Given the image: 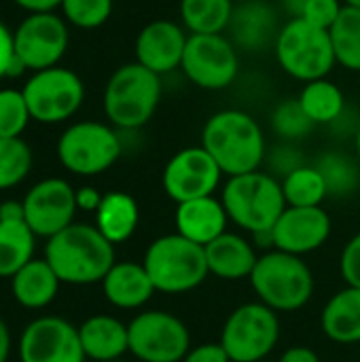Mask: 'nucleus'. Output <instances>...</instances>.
I'll use <instances>...</instances> for the list:
<instances>
[{"instance_id":"obj_1","label":"nucleus","mask_w":360,"mask_h":362,"mask_svg":"<svg viewBox=\"0 0 360 362\" xmlns=\"http://www.w3.org/2000/svg\"><path fill=\"white\" fill-rule=\"evenodd\" d=\"M45 261L57 274L62 284H95L102 282L115 261V244H110L95 225L72 223L57 235L47 240Z\"/></svg>"},{"instance_id":"obj_2","label":"nucleus","mask_w":360,"mask_h":362,"mask_svg":"<svg viewBox=\"0 0 360 362\" xmlns=\"http://www.w3.org/2000/svg\"><path fill=\"white\" fill-rule=\"evenodd\" d=\"M202 146L229 178L259 170L267 155L265 136L257 119L236 108L219 110L206 121Z\"/></svg>"},{"instance_id":"obj_3","label":"nucleus","mask_w":360,"mask_h":362,"mask_svg":"<svg viewBox=\"0 0 360 362\" xmlns=\"http://www.w3.org/2000/svg\"><path fill=\"white\" fill-rule=\"evenodd\" d=\"M221 202L229 221L255 238L269 235L286 210L280 180L261 170L227 178Z\"/></svg>"},{"instance_id":"obj_4","label":"nucleus","mask_w":360,"mask_h":362,"mask_svg":"<svg viewBox=\"0 0 360 362\" xmlns=\"http://www.w3.org/2000/svg\"><path fill=\"white\" fill-rule=\"evenodd\" d=\"M142 265L157 293L182 295L195 291L210 276L206 248L180 233L161 235L151 242Z\"/></svg>"},{"instance_id":"obj_5","label":"nucleus","mask_w":360,"mask_h":362,"mask_svg":"<svg viewBox=\"0 0 360 362\" xmlns=\"http://www.w3.org/2000/svg\"><path fill=\"white\" fill-rule=\"evenodd\" d=\"M248 280L259 301L274 312H297L314 295V274L308 263L276 248L259 257Z\"/></svg>"},{"instance_id":"obj_6","label":"nucleus","mask_w":360,"mask_h":362,"mask_svg":"<svg viewBox=\"0 0 360 362\" xmlns=\"http://www.w3.org/2000/svg\"><path fill=\"white\" fill-rule=\"evenodd\" d=\"M161 100V76L138 62L117 68L104 89V112L119 129L146 125Z\"/></svg>"},{"instance_id":"obj_7","label":"nucleus","mask_w":360,"mask_h":362,"mask_svg":"<svg viewBox=\"0 0 360 362\" xmlns=\"http://www.w3.org/2000/svg\"><path fill=\"white\" fill-rule=\"evenodd\" d=\"M274 53L280 68L303 83L327 78L337 64L329 30L316 28L306 19H289L274 42Z\"/></svg>"},{"instance_id":"obj_8","label":"nucleus","mask_w":360,"mask_h":362,"mask_svg":"<svg viewBox=\"0 0 360 362\" xmlns=\"http://www.w3.org/2000/svg\"><path fill=\"white\" fill-rule=\"evenodd\" d=\"M280 339L278 312L261 301L236 308L223 325L221 346L231 362L267 361Z\"/></svg>"},{"instance_id":"obj_9","label":"nucleus","mask_w":360,"mask_h":362,"mask_svg":"<svg viewBox=\"0 0 360 362\" xmlns=\"http://www.w3.org/2000/svg\"><path fill=\"white\" fill-rule=\"evenodd\" d=\"M119 134L98 121H79L70 125L57 142L62 165L79 176H95L106 172L121 157Z\"/></svg>"},{"instance_id":"obj_10","label":"nucleus","mask_w":360,"mask_h":362,"mask_svg":"<svg viewBox=\"0 0 360 362\" xmlns=\"http://www.w3.org/2000/svg\"><path fill=\"white\" fill-rule=\"evenodd\" d=\"M21 93L34 121L62 123L81 108L85 100V85L76 72L53 66L34 72Z\"/></svg>"},{"instance_id":"obj_11","label":"nucleus","mask_w":360,"mask_h":362,"mask_svg":"<svg viewBox=\"0 0 360 362\" xmlns=\"http://www.w3.org/2000/svg\"><path fill=\"white\" fill-rule=\"evenodd\" d=\"M129 352L140 362H182L191 350L187 325L170 312L149 310L129 325Z\"/></svg>"},{"instance_id":"obj_12","label":"nucleus","mask_w":360,"mask_h":362,"mask_svg":"<svg viewBox=\"0 0 360 362\" xmlns=\"http://www.w3.org/2000/svg\"><path fill=\"white\" fill-rule=\"evenodd\" d=\"M180 70L199 89L229 87L240 72V51L225 34H189Z\"/></svg>"},{"instance_id":"obj_13","label":"nucleus","mask_w":360,"mask_h":362,"mask_svg":"<svg viewBox=\"0 0 360 362\" xmlns=\"http://www.w3.org/2000/svg\"><path fill=\"white\" fill-rule=\"evenodd\" d=\"M68 25L53 11L30 13L13 32L15 55L32 72L57 66L68 49Z\"/></svg>"},{"instance_id":"obj_14","label":"nucleus","mask_w":360,"mask_h":362,"mask_svg":"<svg viewBox=\"0 0 360 362\" xmlns=\"http://www.w3.org/2000/svg\"><path fill=\"white\" fill-rule=\"evenodd\" d=\"M223 176L225 174L221 172L219 163L204 146H189L178 151L166 163L161 182L166 195L172 202L185 204L214 195Z\"/></svg>"},{"instance_id":"obj_15","label":"nucleus","mask_w":360,"mask_h":362,"mask_svg":"<svg viewBox=\"0 0 360 362\" xmlns=\"http://www.w3.org/2000/svg\"><path fill=\"white\" fill-rule=\"evenodd\" d=\"M23 210L28 227L49 240L74 223L76 189L64 178H45L28 191Z\"/></svg>"},{"instance_id":"obj_16","label":"nucleus","mask_w":360,"mask_h":362,"mask_svg":"<svg viewBox=\"0 0 360 362\" xmlns=\"http://www.w3.org/2000/svg\"><path fill=\"white\" fill-rule=\"evenodd\" d=\"M79 327L57 316L32 320L19 339L21 362H85Z\"/></svg>"},{"instance_id":"obj_17","label":"nucleus","mask_w":360,"mask_h":362,"mask_svg":"<svg viewBox=\"0 0 360 362\" xmlns=\"http://www.w3.org/2000/svg\"><path fill=\"white\" fill-rule=\"evenodd\" d=\"M331 235V216L323 206L293 208L286 206L274 229L269 231L272 246L276 250L303 257L327 244Z\"/></svg>"},{"instance_id":"obj_18","label":"nucleus","mask_w":360,"mask_h":362,"mask_svg":"<svg viewBox=\"0 0 360 362\" xmlns=\"http://www.w3.org/2000/svg\"><path fill=\"white\" fill-rule=\"evenodd\" d=\"M189 32L172 19L146 23L136 38V62L155 74H168L182 64Z\"/></svg>"},{"instance_id":"obj_19","label":"nucleus","mask_w":360,"mask_h":362,"mask_svg":"<svg viewBox=\"0 0 360 362\" xmlns=\"http://www.w3.org/2000/svg\"><path fill=\"white\" fill-rule=\"evenodd\" d=\"M229 40L244 51H265L278 38L280 25L276 11L263 0H246L233 6Z\"/></svg>"},{"instance_id":"obj_20","label":"nucleus","mask_w":360,"mask_h":362,"mask_svg":"<svg viewBox=\"0 0 360 362\" xmlns=\"http://www.w3.org/2000/svg\"><path fill=\"white\" fill-rule=\"evenodd\" d=\"M174 223L176 233L206 248L210 242L227 231L229 216L223 208V202L210 195L178 204Z\"/></svg>"},{"instance_id":"obj_21","label":"nucleus","mask_w":360,"mask_h":362,"mask_svg":"<svg viewBox=\"0 0 360 362\" xmlns=\"http://www.w3.org/2000/svg\"><path fill=\"white\" fill-rule=\"evenodd\" d=\"M206 261H208L210 276H216L227 282H236V280L250 278L259 261V255L246 238L225 231L223 235H219L214 242L206 246Z\"/></svg>"},{"instance_id":"obj_22","label":"nucleus","mask_w":360,"mask_h":362,"mask_svg":"<svg viewBox=\"0 0 360 362\" xmlns=\"http://www.w3.org/2000/svg\"><path fill=\"white\" fill-rule=\"evenodd\" d=\"M104 297L119 310H138L157 293L144 265L134 261H117L102 280Z\"/></svg>"},{"instance_id":"obj_23","label":"nucleus","mask_w":360,"mask_h":362,"mask_svg":"<svg viewBox=\"0 0 360 362\" xmlns=\"http://www.w3.org/2000/svg\"><path fill=\"white\" fill-rule=\"evenodd\" d=\"M81 346L87 358L95 362L121 361L125 352H129V331L115 316L98 314L87 318L79 327Z\"/></svg>"},{"instance_id":"obj_24","label":"nucleus","mask_w":360,"mask_h":362,"mask_svg":"<svg viewBox=\"0 0 360 362\" xmlns=\"http://www.w3.org/2000/svg\"><path fill=\"white\" fill-rule=\"evenodd\" d=\"M323 333L342 346L360 341V288L346 286L337 291L320 314Z\"/></svg>"},{"instance_id":"obj_25","label":"nucleus","mask_w":360,"mask_h":362,"mask_svg":"<svg viewBox=\"0 0 360 362\" xmlns=\"http://www.w3.org/2000/svg\"><path fill=\"white\" fill-rule=\"evenodd\" d=\"M59 284L57 274L45 259H32L11 278L15 301L28 310L47 308L55 299Z\"/></svg>"},{"instance_id":"obj_26","label":"nucleus","mask_w":360,"mask_h":362,"mask_svg":"<svg viewBox=\"0 0 360 362\" xmlns=\"http://www.w3.org/2000/svg\"><path fill=\"white\" fill-rule=\"evenodd\" d=\"M138 223L140 208L129 193L110 191L102 197V204L95 212V227L110 244H121L129 240Z\"/></svg>"},{"instance_id":"obj_27","label":"nucleus","mask_w":360,"mask_h":362,"mask_svg":"<svg viewBox=\"0 0 360 362\" xmlns=\"http://www.w3.org/2000/svg\"><path fill=\"white\" fill-rule=\"evenodd\" d=\"M36 233L25 221H0V278H13L34 259Z\"/></svg>"},{"instance_id":"obj_28","label":"nucleus","mask_w":360,"mask_h":362,"mask_svg":"<svg viewBox=\"0 0 360 362\" xmlns=\"http://www.w3.org/2000/svg\"><path fill=\"white\" fill-rule=\"evenodd\" d=\"M233 0H180V21L189 34H223L233 15Z\"/></svg>"},{"instance_id":"obj_29","label":"nucleus","mask_w":360,"mask_h":362,"mask_svg":"<svg viewBox=\"0 0 360 362\" xmlns=\"http://www.w3.org/2000/svg\"><path fill=\"white\" fill-rule=\"evenodd\" d=\"M299 102L314 125L335 123L346 108L344 91L329 78L306 83L299 93Z\"/></svg>"},{"instance_id":"obj_30","label":"nucleus","mask_w":360,"mask_h":362,"mask_svg":"<svg viewBox=\"0 0 360 362\" xmlns=\"http://www.w3.org/2000/svg\"><path fill=\"white\" fill-rule=\"evenodd\" d=\"M286 206L293 208H316L329 197L323 174L316 165H301L280 180Z\"/></svg>"},{"instance_id":"obj_31","label":"nucleus","mask_w":360,"mask_h":362,"mask_svg":"<svg viewBox=\"0 0 360 362\" xmlns=\"http://www.w3.org/2000/svg\"><path fill=\"white\" fill-rule=\"evenodd\" d=\"M329 36L337 64L360 72V8L344 4L339 17L329 30Z\"/></svg>"},{"instance_id":"obj_32","label":"nucleus","mask_w":360,"mask_h":362,"mask_svg":"<svg viewBox=\"0 0 360 362\" xmlns=\"http://www.w3.org/2000/svg\"><path fill=\"white\" fill-rule=\"evenodd\" d=\"M314 165L325 178L329 197H348L359 189L360 170L352 157L339 151H329L320 155Z\"/></svg>"},{"instance_id":"obj_33","label":"nucleus","mask_w":360,"mask_h":362,"mask_svg":"<svg viewBox=\"0 0 360 362\" xmlns=\"http://www.w3.org/2000/svg\"><path fill=\"white\" fill-rule=\"evenodd\" d=\"M32 168V151L21 138H0V191L17 187Z\"/></svg>"},{"instance_id":"obj_34","label":"nucleus","mask_w":360,"mask_h":362,"mask_svg":"<svg viewBox=\"0 0 360 362\" xmlns=\"http://www.w3.org/2000/svg\"><path fill=\"white\" fill-rule=\"evenodd\" d=\"M272 127L286 142H295V140L306 138L314 129V123L306 115L299 98H291V100L280 102L274 108V112H272Z\"/></svg>"},{"instance_id":"obj_35","label":"nucleus","mask_w":360,"mask_h":362,"mask_svg":"<svg viewBox=\"0 0 360 362\" xmlns=\"http://www.w3.org/2000/svg\"><path fill=\"white\" fill-rule=\"evenodd\" d=\"M30 119L23 93L17 89H0V138H21Z\"/></svg>"},{"instance_id":"obj_36","label":"nucleus","mask_w":360,"mask_h":362,"mask_svg":"<svg viewBox=\"0 0 360 362\" xmlns=\"http://www.w3.org/2000/svg\"><path fill=\"white\" fill-rule=\"evenodd\" d=\"M62 13L72 25L93 30L108 21L112 0H62Z\"/></svg>"},{"instance_id":"obj_37","label":"nucleus","mask_w":360,"mask_h":362,"mask_svg":"<svg viewBox=\"0 0 360 362\" xmlns=\"http://www.w3.org/2000/svg\"><path fill=\"white\" fill-rule=\"evenodd\" d=\"M342 8H344L342 0H308L303 6L301 19H306L308 23H312L316 28L331 30V25L339 17Z\"/></svg>"},{"instance_id":"obj_38","label":"nucleus","mask_w":360,"mask_h":362,"mask_svg":"<svg viewBox=\"0 0 360 362\" xmlns=\"http://www.w3.org/2000/svg\"><path fill=\"white\" fill-rule=\"evenodd\" d=\"M339 272L346 286L360 288V233H356L342 250Z\"/></svg>"},{"instance_id":"obj_39","label":"nucleus","mask_w":360,"mask_h":362,"mask_svg":"<svg viewBox=\"0 0 360 362\" xmlns=\"http://www.w3.org/2000/svg\"><path fill=\"white\" fill-rule=\"evenodd\" d=\"M269 165L280 178H286L291 172H295L297 168H301L306 163L301 159V153L289 142V144H282V146L274 148V153L269 155Z\"/></svg>"},{"instance_id":"obj_40","label":"nucleus","mask_w":360,"mask_h":362,"mask_svg":"<svg viewBox=\"0 0 360 362\" xmlns=\"http://www.w3.org/2000/svg\"><path fill=\"white\" fill-rule=\"evenodd\" d=\"M182 362H231V358L219 341V344H202L191 348Z\"/></svg>"},{"instance_id":"obj_41","label":"nucleus","mask_w":360,"mask_h":362,"mask_svg":"<svg viewBox=\"0 0 360 362\" xmlns=\"http://www.w3.org/2000/svg\"><path fill=\"white\" fill-rule=\"evenodd\" d=\"M15 59V42L13 32L0 21V78L8 76V68Z\"/></svg>"},{"instance_id":"obj_42","label":"nucleus","mask_w":360,"mask_h":362,"mask_svg":"<svg viewBox=\"0 0 360 362\" xmlns=\"http://www.w3.org/2000/svg\"><path fill=\"white\" fill-rule=\"evenodd\" d=\"M102 193L93 187H81L76 189V206L79 210H85V212H98L100 204H102Z\"/></svg>"},{"instance_id":"obj_43","label":"nucleus","mask_w":360,"mask_h":362,"mask_svg":"<svg viewBox=\"0 0 360 362\" xmlns=\"http://www.w3.org/2000/svg\"><path fill=\"white\" fill-rule=\"evenodd\" d=\"M276 362H320V358H318V354L312 348L293 346V348H289Z\"/></svg>"},{"instance_id":"obj_44","label":"nucleus","mask_w":360,"mask_h":362,"mask_svg":"<svg viewBox=\"0 0 360 362\" xmlns=\"http://www.w3.org/2000/svg\"><path fill=\"white\" fill-rule=\"evenodd\" d=\"M28 13H51L62 6V0H15Z\"/></svg>"},{"instance_id":"obj_45","label":"nucleus","mask_w":360,"mask_h":362,"mask_svg":"<svg viewBox=\"0 0 360 362\" xmlns=\"http://www.w3.org/2000/svg\"><path fill=\"white\" fill-rule=\"evenodd\" d=\"M0 221H25L23 202H2L0 204Z\"/></svg>"},{"instance_id":"obj_46","label":"nucleus","mask_w":360,"mask_h":362,"mask_svg":"<svg viewBox=\"0 0 360 362\" xmlns=\"http://www.w3.org/2000/svg\"><path fill=\"white\" fill-rule=\"evenodd\" d=\"M8 354H11V333L4 320L0 318V362L8 361Z\"/></svg>"},{"instance_id":"obj_47","label":"nucleus","mask_w":360,"mask_h":362,"mask_svg":"<svg viewBox=\"0 0 360 362\" xmlns=\"http://www.w3.org/2000/svg\"><path fill=\"white\" fill-rule=\"evenodd\" d=\"M306 2H308V0H282V4H284V11H286V13H291V19H297V17H301Z\"/></svg>"},{"instance_id":"obj_48","label":"nucleus","mask_w":360,"mask_h":362,"mask_svg":"<svg viewBox=\"0 0 360 362\" xmlns=\"http://www.w3.org/2000/svg\"><path fill=\"white\" fill-rule=\"evenodd\" d=\"M356 155H359V163H360V123H359V129H356Z\"/></svg>"},{"instance_id":"obj_49","label":"nucleus","mask_w":360,"mask_h":362,"mask_svg":"<svg viewBox=\"0 0 360 362\" xmlns=\"http://www.w3.org/2000/svg\"><path fill=\"white\" fill-rule=\"evenodd\" d=\"M344 4H348V6H354V8H360V0H344Z\"/></svg>"},{"instance_id":"obj_50","label":"nucleus","mask_w":360,"mask_h":362,"mask_svg":"<svg viewBox=\"0 0 360 362\" xmlns=\"http://www.w3.org/2000/svg\"><path fill=\"white\" fill-rule=\"evenodd\" d=\"M233 2H236V4H238V2H246V0H233Z\"/></svg>"},{"instance_id":"obj_51","label":"nucleus","mask_w":360,"mask_h":362,"mask_svg":"<svg viewBox=\"0 0 360 362\" xmlns=\"http://www.w3.org/2000/svg\"><path fill=\"white\" fill-rule=\"evenodd\" d=\"M259 362H276V361H269V358H267V361H259Z\"/></svg>"},{"instance_id":"obj_52","label":"nucleus","mask_w":360,"mask_h":362,"mask_svg":"<svg viewBox=\"0 0 360 362\" xmlns=\"http://www.w3.org/2000/svg\"><path fill=\"white\" fill-rule=\"evenodd\" d=\"M112 362H123V361H112Z\"/></svg>"}]
</instances>
